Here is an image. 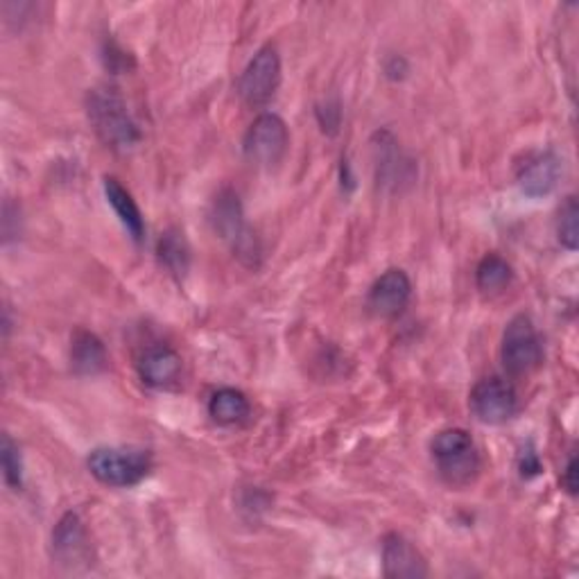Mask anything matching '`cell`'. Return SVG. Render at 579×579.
<instances>
[{"instance_id": "cell-1", "label": "cell", "mask_w": 579, "mask_h": 579, "mask_svg": "<svg viewBox=\"0 0 579 579\" xmlns=\"http://www.w3.org/2000/svg\"><path fill=\"white\" fill-rule=\"evenodd\" d=\"M87 113L98 139L113 152H130L141 143L136 120L113 87L91 89L87 96Z\"/></svg>"}, {"instance_id": "cell-2", "label": "cell", "mask_w": 579, "mask_h": 579, "mask_svg": "<svg viewBox=\"0 0 579 579\" xmlns=\"http://www.w3.org/2000/svg\"><path fill=\"white\" fill-rule=\"evenodd\" d=\"M433 460L448 487H469L480 473V452L471 435L462 428H446L435 435Z\"/></svg>"}, {"instance_id": "cell-3", "label": "cell", "mask_w": 579, "mask_h": 579, "mask_svg": "<svg viewBox=\"0 0 579 579\" xmlns=\"http://www.w3.org/2000/svg\"><path fill=\"white\" fill-rule=\"evenodd\" d=\"M87 467L98 482L128 489L150 476L152 455L150 450L134 446H102L91 450Z\"/></svg>"}, {"instance_id": "cell-4", "label": "cell", "mask_w": 579, "mask_h": 579, "mask_svg": "<svg viewBox=\"0 0 579 579\" xmlns=\"http://www.w3.org/2000/svg\"><path fill=\"white\" fill-rule=\"evenodd\" d=\"M211 225L216 233L231 244L233 254L250 267H259L261 242L256 233L247 227L242 204L233 190H222L211 206Z\"/></svg>"}, {"instance_id": "cell-5", "label": "cell", "mask_w": 579, "mask_h": 579, "mask_svg": "<svg viewBox=\"0 0 579 579\" xmlns=\"http://www.w3.org/2000/svg\"><path fill=\"white\" fill-rule=\"evenodd\" d=\"M501 360L510 376H527L544 362V342L527 315L510 319L501 342Z\"/></svg>"}, {"instance_id": "cell-6", "label": "cell", "mask_w": 579, "mask_h": 579, "mask_svg": "<svg viewBox=\"0 0 579 579\" xmlns=\"http://www.w3.org/2000/svg\"><path fill=\"white\" fill-rule=\"evenodd\" d=\"M469 407L480 424L503 426L512 422L518 412L516 387L507 379L487 376L471 390Z\"/></svg>"}, {"instance_id": "cell-7", "label": "cell", "mask_w": 579, "mask_h": 579, "mask_svg": "<svg viewBox=\"0 0 579 579\" xmlns=\"http://www.w3.org/2000/svg\"><path fill=\"white\" fill-rule=\"evenodd\" d=\"M281 85V57L274 46H263L238 79V94L247 107H265Z\"/></svg>"}, {"instance_id": "cell-8", "label": "cell", "mask_w": 579, "mask_h": 579, "mask_svg": "<svg viewBox=\"0 0 579 579\" xmlns=\"http://www.w3.org/2000/svg\"><path fill=\"white\" fill-rule=\"evenodd\" d=\"M290 145L287 125L281 116L276 113H261L250 130L244 134L242 150L244 156L263 168H272V165L281 163Z\"/></svg>"}, {"instance_id": "cell-9", "label": "cell", "mask_w": 579, "mask_h": 579, "mask_svg": "<svg viewBox=\"0 0 579 579\" xmlns=\"http://www.w3.org/2000/svg\"><path fill=\"white\" fill-rule=\"evenodd\" d=\"M409 299H412L409 276L403 270L392 267V270L383 272L374 281V285L369 287L367 308L376 317L392 319V317H398L407 308Z\"/></svg>"}, {"instance_id": "cell-10", "label": "cell", "mask_w": 579, "mask_h": 579, "mask_svg": "<svg viewBox=\"0 0 579 579\" xmlns=\"http://www.w3.org/2000/svg\"><path fill=\"white\" fill-rule=\"evenodd\" d=\"M561 179V161L555 152H534L523 159L516 171L518 188L527 197L550 195Z\"/></svg>"}, {"instance_id": "cell-11", "label": "cell", "mask_w": 579, "mask_h": 579, "mask_svg": "<svg viewBox=\"0 0 579 579\" xmlns=\"http://www.w3.org/2000/svg\"><path fill=\"white\" fill-rule=\"evenodd\" d=\"M53 555L59 564L77 566L91 559L89 534L81 518L73 512H66L53 529Z\"/></svg>"}, {"instance_id": "cell-12", "label": "cell", "mask_w": 579, "mask_h": 579, "mask_svg": "<svg viewBox=\"0 0 579 579\" xmlns=\"http://www.w3.org/2000/svg\"><path fill=\"white\" fill-rule=\"evenodd\" d=\"M383 572L390 579H424L428 564L403 534L392 532L383 539Z\"/></svg>"}, {"instance_id": "cell-13", "label": "cell", "mask_w": 579, "mask_h": 579, "mask_svg": "<svg viewBox=\"0 0 579 579\" xmlns=\"http://www.w3.org/2000/svg\"><path fill=\"white\" fill-rule=\"evenodd\" d=\"M139 376L152 390H168L182 379L184 360L171 347H150L139 358Z\"/></svg>"}, {"instance_id": "cell-14", "label": "cell", "mask_w": 579, "mask_h": 579, "mask_svg": "<svg viewBox=\"0 0 579 579\" xmlns=\"http://www.w3.org/2000/svg\"><path fill=\"white\" fill-rule=\"evenodd\" d=\"M105 197L109 201V206L113 209L116 218L120 220V225L125 227V231L130 233V238L134 242H143L145 238V220L143 214L139 209L136 199L132 197V193L122 186L116 177H105Z\"/></svg>"}, {"instance_id": "cell-15", "label": "cell", "mask_w": 579, "mask_h": 579, "mask_svg": "<svg viewBox=\"0 0 579 579\" xmlns=\"http://www.w3.org/2000/svg\"><path fill=\"white\" fill-rule=\"evenodd\" d=\"M70 367L79 376H96L109 367V356L102 340L89 330H77L70 340Z\"/></svg>"}, {"instance_id": "cell-16", "label": "cell", "mask_w": 579, "mask_h": 579, "mask_svg": "<svg viewBox=\"0 0 579 579\" xmlns=\"http://www.w3.org/2000/svg\"><path fill=\"white\" fill-rule=\"evenodd\" d=\"M376 154V177L383 186H398L405 179L407 163L401 156V150L390 132H379L374 136Z\"/></svg>"}, {"instance_id": "cell-17", "label": "cell", "mask_w": 579, "mask_h": 579, "mask_svg": "<svg viewBox=\"0 0 579 579\" xmlns=\"http://www.w3.org/2000/svg\"><path fill=\"white\" fill-rule=\"evenodd\" d=\"M250 398L233 387L218 390L209 401V415L220 426H238L250 419Z\"/></svg>"}, {"instance_id": "cell-18", "label": "cell", "mask_w": 579, "mask_h": 579, "mask_svg": "<svg viewBox=\"0 0 579 579\" xmlns=\"http://www.w3.org/2000/svg\"><path fill=\"white\" fill-rule=\"evenodd\" d=\"M159 263L168 270L173 276H186L190 270V250L184 233L179 231H165L156 247Z\"/></svg>"}, {"instance_id": "cell-19", "label": "cell", "mask_w": 579, "mask_h": 579, "mask_svg": "<svg viewBox=\"0 0 579 579\" xmlns=\"http://www.w3.org/2000/svg\"><path fill=\"white\" fill-rule=\"evenodd\" d=\"M512 276H514L512 265L503 256L487 254L478 263L476 285H478V290H482V293L493 295V293H501V290H505L510 285Z\"/></svg>"}, {"instance_id": "cell-20", "label": "cell", "mask_w": 579, "mask_h": 579, "mask_svg": "<svg viewBox=\"0 0 579 579\" xmlns=\"http://www.w3.org/2000/svg\"><path fill=\"white\" fill-rule=\"evenodd\" d=\"M577 220H579V206H577V197H566L564 206L559 209V218H557V238L561 242V247H566L568 252L577 250V242H579V229H577Z\"/></svg>"}, {"instance_id": "cell-21", "label": "cell", "mask_w": 579, "mask_h": 579, "mask_svg": "<svg viewBox=\"0 0 579 579\" xmlns=\"http://www.w3.org/2000/svg\"><path fill=\"white\" fill-rule=\"evenodd\" d=\"M0 465H3L6 484L14 491L23 489V458L19 444L10 435H3V444H0Z\"/></svg>"}, {"instance_id": "cell-22", "label": "cell", "mask_w": 579, "mask_h": 579, "mask_svg": "<svg viewBox=\"0 0 579 579\" xmlns=\"http://www.w3.org/2000/svg\"><path fill=\"white\" fill-rule=\"evenodd\" d=\"M317 120L324 130V134H338L340 122H342V109L338 102H326L317 107Z\"/></svg>"}, {"instance_id": "cell-23", "label": "cell", "mask_w": 579, "mask_h": 579, "mask_svg": "<svg viewBox=\"0 0 579 579\" xmlns=\"http://www.w3.org/2000/svg\"><path fill=\"white\" fill-rule=\"evenodd\" d=\"M518 471L525 480L539 476L542 473V462H539V455H536L532 448H523L518 455Z\"/></svg>"}, {"instance_id": "cell-24", "label": "cell", "mask_w": 579, "mask_h": 579, "mask_svg": "<svg viewBox=\"0 0 579 579\" xmlns=\"http://www.w3.org/2000/svg\"><path fill=\"white\" fill-rule=\"evenodd\" d=\"M561 484H564V489L570 495L577 493V458H575V455H570V458H568V465H566L564 476H561Z\"/></svg>"}, {"instance_id": "cell-25", "label": "cell", "mask_w": 579, "mask_h": 579, "mask_svg": "<svg viewBox=\"0 0 579 579\" xmlns=\"http://www.w3.org/2000/svg\"><path fill=\"white\" fill-rule=\"evenodd\" d=\"M105 59H107V66H109L111 70H118V68H128L130 55H125V53H122V51H118V46H116V44H109Z\"/></svg>"}, {"instance_id": "cell-26", "label": "cell", "mask_w": 579, "mask_h": 579, "mask_svg": "<svg viewBox=\"0 0 579 579\" xmlns=\"http://www.w3.org/2000/svg\"><path fill=\"white\" fill-rule=\"evenodd\" d=\"M405 70H407V64H405L403 57H392V59L387 62V66H385V73H387L392 79H401V77L405 75Z\"/></svg>"}]
</instances>
